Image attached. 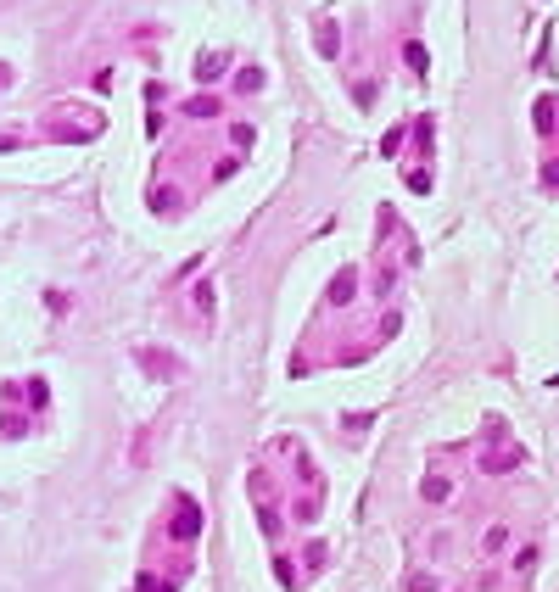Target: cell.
Listing matches in <instances>:
<instances>
[{
    "instance_id": "cell-1",
    "label": "cell",
    "mask_w": 559,
    "mask_h": 592,
    "mask_svg": "<svg viewBox=\"0 0 559 592\" xmlns=\"http://www.w3.org/2000/svg\"><path fill=\"white\" fill-rule=\"evenodd\" d=\"M235 90H241V95H257V90H263V73H257V67H246V73L235 78Z\"/></svg>"
},
{
    "instance_id": "cell-2",
    "label": "cell",
    "mask_w": 559,
    "mask_h": 592,
    "mask_svg": "<svg viewBox=\"0 0 559 592\" xmlns=\"http://www.w3.org/2000/svg\"><path fill=\"white\" fill-rule=\"evenodd\" d=\"M319 51H325V56H336V51H341V45H336V23H325V28H319Z\"/></svg>"
},
{
    "instance_id": "cell-3",
    "label": "cell",
    "mask_w": 559,
    "mask_h": 592,
    "mask_svg": "<svg viewBox=\"0 0 559 592\" xmlns=\"http://www.w3.org/2000/svg\"><path fill=\"white\" fill-rule=\"evenodd\" d=\"M212 112H219V101H212V95H196V101H190V117H212Z\"/></svg>"
},
{
    "instance_id": "cell-4",
    "label": "cell",
    "mask_w": 559,
    "mask_h": 592,
    "mask_svg": "<svg viewBox=\"0 0 559 592\" xmlns=\"http://www.w3.org/2000/svg\"><path fill=\"white\" fill-rule=\"evenodd\" d=\"M425 497L442 503V497H448V481H442V475H431V481H425Z\"/></svg>"
},
{
    "instance_id": "cell-5",
    "label": "cell",
    "mask_w": 559,
    "mask_h": 592,
    "mask_svg": "<svg viewBox=\"0 0 559 592\" xmlns=\"http://www.w3.org/2000/svg\"><path fill=\"white\" fill-rule=\"evenodd\" d=\"M219 67H224V56H219V51H207V56H201V78H212Z\"/></svg>"
}]
</instances>
